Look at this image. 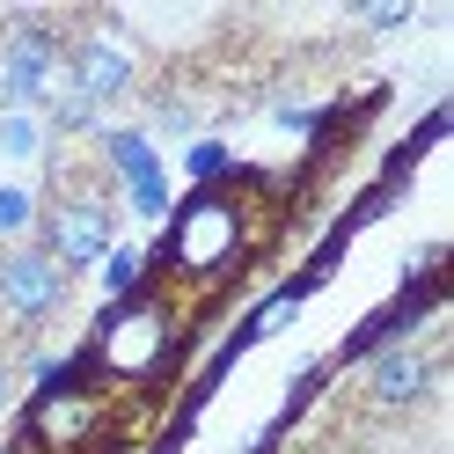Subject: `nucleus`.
<instances>
[{"label":"nucleus","instance_id":"1","mask_svg":"<svg viewBox=\"0 0 454 454\" xmlns=\"http://www.w3.org/2000/svg\"><path fill=\"white\" fill-rule=\"evenodd\" d=\"M110 242H118V213H110L103 191L59 184V191L44 198V213H37V249H44V257L59 264L67 278H81L89 264H103Z\"/></svg>","mask_w":454,"mask_h":454},{"label":"nucleus","instance_id":"2","mask_svg":"<svg viewBox=\"0 0 454 454\" xmlns=\"http://www.w3.org/2000/svg\"><path fill=\"white\" fill-rule=\"evenodd\" d=\"M67 294H74V278L51 264L37 242H8V249H0V323H8V330L51 323L67 308Z\"/></svg>","mask_w":454,"mask_h":454},{"label":"nucleus","instance_id":"3","mask_svg":"<svg viewBox=\"0 0 454 454\" xmlns=\"http://www.w3.org/2000/svg\"><path fill=\"white\" fill-rule=\"evenodd\" d=\"M96 352H103V366H110V374H125V381L154 374V366H161V352H168V316H161V301H125L118 316L103 323Z\"/></svg>","mask_w":454,"mask_h":454},{"label":"nucleus","instance_id":"4","mask_svg":"<svg viewBox=\"0 0 454 454\" xmlns=\"http://www.w3.org/2000/svg\"><path fill=\"white\" fill-rule=\"evenodd\" d=\"M8 103H59L67 96V37L51 30V22H30L15 44H8Z\"/></svg>","mask_w":454,"mask_h":454},{"label":"nucleus","instance_id":"5","mask_svg":"<svg viewBox=\"0 0 454 454\" xmlns=\"http://www.w3.org/2000/svg\"><path fill=\"white\" fill-rule=\"evenodd\" d=\"M168 249H176L184 271H220L242 249V213L227 206V198H198V206L176 220V242H168Z\"/></svg>","mask_w":454,"mask_h":454},{"label":"nucleus","instance_id":"6","mask_svg":"<svg viewBox=\"0 0 454 454\" xmlns=\"http://www.w3.org/2000/svg\"><path fill=\"white\" fill-rule=\"evenodd\" d=\"M433 381H440V366L425 345H381L366 359V403L374 411H418L433 395Z\"/></svg>","mask_w":454,"mask_h":454},{"label":"nucleus","instance_id":"7","mask_svg":"<svg viewBox=\"0 0 454 454\" xmlns=\"http://www.w3.org/2000/svg\"><path fill=\"white\" fill-rule=\"evenodd\" d=\"M67 89L89 103V110H103V103H118L125 89H132V59H125V44H103V37H89V44H67Z\"/></svg>","mask_w":454,"mask_h":454},{"label":"nucleus","instance_id":"8","mask_svg":"<svg viewBox=\"0 0 454 454\" xmlns=\"http://www.w3.org/2000/svg\"><path fill=\"white\" fill-rule=\"evenodd\" d=\"M96 425V395L89 388H59V395H44V411H37V440L44 447H67V440H81Z\"/></svg>","mask_w":454,"mask_h":454},{"label":"nucleus","instance_id":"9","mask_svg":"<svg viewBox=\"0 0 454 454\" xmlns=\"http://www.w3.org/2000/svg\"><path fill=\"white\" fill-rule=\"evenodd\" d=\"M286 323H294V301H271V308H264V316H257V323H249V330H257V337H264V330H286Z\"/></svg>","mask_w":454,"mask_h":454},{"label":"nucleus","instance_id":"10","mask_svg":"<svg viewBox=\"0 0 454 454\" xmlns=\"http://www.w3.org/2000/svg\"><path fill=\"white\" fill-rule=\"evenodd\" d=\"M8 388H15V366L0 359V411H8Z\"/></svg>","mask_w":454,"mask_h":454}]
</instances>
